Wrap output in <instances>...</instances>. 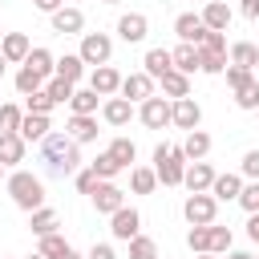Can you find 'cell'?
<instances>
[{
    "instance_id": "6da1fadb",
    "label": "cell",
    "mask_w": 259,
    "mask_h": 259,
    "mask_svg": "<svg viewBox=\"0 0 259 259\" xmlns=\"http://www.w3.org/2000/svg\"><path fill=\"white\" fill-rule=\"evenodd\" d=\"M36 146H40V166L49 178H69L81 170V146L69 134H45Z\"/></svg>"
},
{
    "instance_id": "7a4b0ae2",
    "label": "cell",
    "mask_w": 259,
    "mask_h": 259,
    "mask_svg": "<svg viewBox=\"0 0 259 259\" xmlns=\"http://www.w3.org/2000/svg\"><path fill=\"white\" fill-rule=\"evenodd\" d=\"M8 198L20 206V210H36V206H45V182H40V174H28V170H12L8 174Z\"/></svg>"
},
{
    "instance_id": "3957f363",
    "label": "cell",
    "mask_w": 259,
    "mask_h": 259,
    "mask_svg": "<svg viewBox=\"0 0 259 259\" xmlns=\"http://www.w3.org/2000/svg\"><path fill=\"white\" fill-rule=\"evenodd\" d=\"M182 170H186L182 146L158 142V146H154V174H158V182H162V186H182Z\"/></svg>"
},
{
    "instance_id": "277c9868",
    "label": "cell",
    "mask_w": 259,
    "mask_h": 259,
    "mask_svg": "<svg viewBox=\"0 0 259 259\" xmlns=\"http://www.w3.org/2000/svg\"><path fill=\"white\" fill-rule=\"evenodd\" d=\"M77 57L85 61V65H109V57H113V36L109 32H81V49H77Z\"/></svg>"
},
{
    "instance_id": "5b68a950",
    "label": "cell",
    "mask_w": 259,
    "mask_h": 259,
    "mask_svg": "<svg viewBox=\"0 0 259 259\" xmlns=\"http://www.w3.org/2000/svg\"><path fill=\"white\" fill-rule=\"evenodd\" d=\"M182 214H186V223H190V227H206V223H214L219 202H214V194H210V190H198V194H190V198L182 202Z\"/></svg>"
},
{
    "instance_id": "8992f818",
    "label": "cell",
    "mask_w": 259,
    "mask_h": 259,
    "mask_svg": "<svg viewBox=\"0 0 259 259\" xmlns=\"http://www.w3.org/2000/svg\"><path fill=\"white\" fill-rule=\"evenodd\" d=\"M138 121L146 125V130H162V125H170V97H146L142 105H138Z\"/></svg>"
},
{
    "instance_id": "52a82bcc",
    "label": "cell",
    "mask_w": 259,
    "mask_h": 259,
    "mask_svg": "<svg viewBox=\"0 0 259 259\" xmlns=\"http://www.w3.org/2000/svg\"><path fill=\"white\" fill-rule=\"evenodd\" d=\"M93 206H97V214H113L117 206H125V190L113 182V178H101L97 186H93Z\"/></svg>"
},
{
    "instance_id": "ba28073f",
    "label": "cell",
    "mask_w": 259,
    "mask_h": 259,
    "mask_svg": "<svg viewBox=\"0 0 259 259\" xmlns=\"http://www.w3.org/2000/svg\"><path fill=\"white\" fill-rule=\"evenodd\" d=\"M49 24H53V32H57V36H81V28H85V12H81V8L61 4L57 12H49Z\"/></svg>"
},
{
    "instance_id": "9c48e42d",
    "label": "cell",
    "mask_w": 259,
    "mask_h": 259,
    "mask_svg": "<svg viewBox=\"0 0 259 259\" xmlns=\"http://www.w3.org/2000/svg\"><path fill=\"white\" fill-rule=\"evenodd\" d=\"M198 121H202V105H198L194 97H174V101H170V125H178V130H198Z\"/></svg>"
},
{
    "instance_id": "30bf717a",
    "label": "cell",
    "mask_w": 259,
    "mask_h": 259,
    "mask_svg": "<svg viewBox=\"0 0 259 259\" xmlns=\"http://www.w3.org/2000/svg\"><path fill=\"white\" fill-rule=\"evenodd\" d=\"M109 231H113V239L130 243V239L142 231V214H138L134 206H117V210L109 214Z\"/></svg>"
},
{
    "instance_id": "8fae6325",
    "label": "cell",
    "mask_w": 259,
    "mask_h": 259,
    "mask_svg": "<svg viewBox=\"0 0 259 259\" xmlns=\"http://www.w3.org/2000/svg\"><path fill=\"white\" fill-rule=\"evenodd\" d=\"M210 182H214V166H210L206 158H198V162H186V170H182V186H186L190 194H198V190H210Z\"/></svg>"
},
{
    "instance_id": "7c38bea8",
    "label": "cell",
    "mask_w": 259,
    "mask_h": 259,
    "mask_svg": "<svg viewBox=\"0 0 259 259\" xmlns=\"http://www.w3.org/2000/svg\"><path fill=\"white\" fill-rule=\"evenodd\" d=\"M89 89H93L97 97H113V93L121 89V73H117L113 65H97V69L89 73Z\"/></svg>"
},
{
    "instance_id": "4fadbf2b",
    "label": "cell",
    "mask_w": 259,
    "mask_h": 259,
    "mask_svg": "<svg viewBox=\"0 0 259 259\" xmlns=\"http://www.w3.org/2000/svg\"><path fill=\"white\" fill-rule=\"evenodd\" d=\"M125 101H146V97H154V77L150 73H130V77H121V89H117Z\"/></svg>"
},
{
    "instance_id": "5bb4252c",
    "label": "cell",
    "mask_w": 259,
    "mask_h": 259,
    "mask_svg": "<svg viewBox=\"0 0 259 259\" xmlns=\"http://www.w3.org/2000/svg\"><path fill=\"white\" fill-rule=\"evenodd\" d=\"M146 32H150V20H146L142 12H125V16L117 20V36H121L125 45H142Z\"/></svg>"
},
{
    "instance_id": "9a60e30c",
    "label": "cell",
    "mask_w": 259,
    "mask_h": 259,
    "mask_svg": "<svg viewBox=\"0 0 259 259\" xmlns=\"http://www.w3.org/2000/svg\"><path fill=\"white\" fill-rule=\"evenodd\" d=\"M134 113H138V109H134V101H125V97H117V93L101 101V117H105L109 125H130V117H134Z\"/></svg>"
},
{
    "instance_id": "2e32d148",
    "label": "cell",
    "mask_w": 259,
    "mask_h": 259,
    "mask_svg": "<svg viewBox=\"0 0 259 259\" xmlns=\"http://www.w3.org/2000/svg\"><path fill=\"white\" fill-rule=\"evenodd\" d=\"M65 134H69L77 146L97 142V117H93V113H73V117H69V125H65Z\"/></svg>"
},
{
    "instance_id": "e0dca14e",
    "label": "cell",
    "mask_w": 259,
    "mask_h": 259,
    "mask_svg": "<svg viewBox=\"0 0 259 259\" xmlns=\"http://www.w3.org/2000/svg\"><path fill=\"white\" fill-rule=\"evenodd\" d=\"M174 32H178V40L198 45V40L206 36V24H202V16H198V12H182V16L174 20Z\"/></svg>"
},
{
    "instance_id": "ac0fdd59",
    "label": "cell",
    "mask_w": 259,
    "mask_h": 259,
    "mask_svg": "<svg viewBox=\"0 0 259 259\" xmlns=\"http://www.w3.org/2000/svg\"><path fill=\"white\" fill-rule=\"evenodd\" d=\"M28 49H32V45H28V36H24V32H4V36H0V53H4V61H8V65H24Z\"/></svg>"
},
{
    "instance_id": "d6986e66",
    "label": "cell",
    "mask_w": 259,
    "mask_h": 259,
    "mask_svg": "<svg viewBox=\"0 0 259 259\" xmlns=\"http://www.w3.org/2000/svg\"><path fill=\"white\" fill-rule=\"evenodd\" d=\"M239 190H243V174H214V182H210L214 202H235Z\"/></svg>"
},
{
    "instance_id": "ffe728a7",
    "label": "cell",
    "mask_w": 259,
    "mask_h": 259,
    "mask_svg": "<svg viewBox=\"0 0 259 259\" xmlns=\"http://www.w3.org/2000/svg\"><path fill=\"white\" fill-rule=\"evenodd\" d=\"M24 150H28V142L12 130V134H0V166H16V162H24Z\"/></svg>"
},
{
    "instance_id": "44dd1931",
    "label": "cell",
    "mask_w": 259,
    "mask_h": 259,
    "mask_svg": "<svg viewBox=\"0 0 259 259\" xmlns=\"http://www.w3.org/2000/svg\"><path fill=\"white\" fill-rule=\"evenodd\" d=\"M16 134H20L24 142H40L45 134H53V125H49V113H24Z\"/></svg>"
},
{
    "instance_id": "7402d4cb",
    "label": "cell",
    "mask_w": 259,
    "mask_h": 259,
    "mask_svg": "<svg viewBox=\"0 0 259 259\" xmlns=\"http://www.w3.org/2000/svg\"><path fill=\"white\" fill-rule=\"evenodd\" d=\"M182 154H186V162L206 158V154H210V134H206V130H186V138H182Z\"/></svg>"
},
{
    "instance_id": "603a6c76",
    "label": "cell",
    "mask_w": 259,
    "mask_h": 259,
    "mask_svg": "<svg viewBox=\"0 0 259 259\" xmlns=\"http://www.w3.org/2000/svg\"><path fill=\"white\" fill-rule=\"evenodd\" d=\"M36 251H40L45 259H81V255H77V247H69L57 231H53V235H40V247H36Z\"/></svg>"
},
{
    "instance_id": "cb8c5ba5",
    "label": "cell",
    "mask_w": 259,
    "mask_h": 259,
    "mask_svg": "<svg viewBox=\"0 0 259 259\" xmlns=\"http://www.w3.org/2000/svg\"><path fill=\"white\" fill-rule=\"evenodd\" d=\"M158 85H162V93L174 101V97H190V77L186 73H178V69H166L162 77H158Z\"/></svg>"
},
{
    "instance_id": "d4e9b609",
    "label": "cell",
    "mask_w": 259,
    "mask_h": 259,
    "mask_svg": "<svg viewBox=\"0 0 259 259\" xmlns=\"http://www.w3.org/2000/svg\"><path fill=\"white\" fill-rule=\"evenodd\" d=\"M198 16H202V24H206V28H214V32H227V24H231V8H227L223 0H210Z\"/></svg>"
},
{
    "instance_id": "484cf974",
    "label": "cell",
    "mask_w": 259,
    "mask_h": 259,
    "mask_svg": "<svg viewBox=\"0 0 259 259\" xmlns=\"http://www.w3.org/2000/svg\"><path fill=\"white\" fill-rule=\"evenodd\" d=\"M53 77H65V81H81L85 77V61L77 57V53H65V57H57V65H53Z\"/></svg>"
},
{
    "instance_id": "4316f807",
    "label": "cell",
    "mask_w": 259,
    "mask_h": 259,
    "mask_svg": "<svg viewBox=\"0 0 259 259\" xmlns=\"http://www.w3.org/2000/svg\"><path fill=\"white\" fill-rule=\"evenodd\" d=\"M142 65H146L142 73H150V77L158 81V77H162L166 69H174V57H170V49H150V53L142 57Z\"/></svg>"
},
{
    "instance_id": "83f0119b",
    "label": "cell",
    "mask_w": 259,
    "mask_h": 259,
    "mask_svg": "<svg viewBox=\"0 0 259 259\" xmlns=\"http://www.w3.org/2000/svg\"><path fill=\"white\" fill-rule=\"evenodd\" d=\"M105 154H109V158H113V162H117V166H121V170H130V166H134V162H138V146H134V142H130V138H113V142H109V150H105Z\"/></svg>"
},
{
    "instance_id": "f1b7e54d",
    "label": "cell",
    "mask_w": 259,
    "mask_h": 259,
    "mask_svg": "<svg viewBox=\"0 0 259 259\" xmlns=\"http://www.w3.org/2000/svg\"><path fill=\"white\" fill-rule=\"evenodd\" d=\"M154 186H158L154 166H130V190L134 194H154Z\"/></svg>"
},
{
    "instance_id": "f546056e",
    "label": "cell",
    "mask_w": 259,
    "mask_h": 259,
    "mask_svg": "<svg viewBox=\"0 0 259 259\" xmlns=\"http://www.w3.org/2000/svg\"><path fill=\"white\" fill-rule=\"evenodd\" d=\"M57 223H61V219H57V210H53V206H36V210L28 214V227H32V235H36V239H40V235H53V231H57Z\"/></svg>"
},
{
    "instance_id": "4dcf8cb0",
    "label": "cell",
    "mask_w": 259,
    "mask_h": 259,
    "mask_svg": "<svg viewBox=\"0 0 259 259\" xmlns=\"http://www.w3.org/2000/svg\"><path fill=\"white\" fill-rule=\"evenodd\" d=\"M231 65L255 73V65H259V45H251V40H235V45H231Z\"/></svg>"
},
{
    "instance_id": "1f68e13d",
    "label": "cell",
    "mask_w": 259,
    "mask_h": 259,
    "mask_svg": "<svg viewBox=\"0 0 259 259\" xmlns=\"http://www.w3.org/2000/svg\"><path fill=\"white\" fill-rule=\"evenodd\" d=\"M170 57H174V69H178V73H186V77L198 69V45H186V40H182Z\"/></svg>"
},
{
    "instance_id": "d6a6232c",
    "label": "cell",
    "mask_w": 259,
    "mask_h": 259,
    "mask_svg": "<svg viewBox=\"0 0 259 259\" xmlns=\"http://www.w3.org/2000/svg\"><path fill=\"white\" fill-rule=\"evenodd\" d=\"M45 81H49V77H40L36 69H28V65H20V73H16V93H20V97H28V93H36V89H45Z\"/></svg>"
},
{
    "instance_id": "836d02e7",
    "label": "cell",
    "mask_w": 259,
    "mask_h": 259,
    "mask_svg": "<svg viewBox=\"0 0 259 259\" xmlns=\"http://www.w3.org/2000/svg\"><path fill=\"white\" fill-rule=\"evenodd\" d=\"M24 65H28V69H36L40 77H53V65H57V57H53L49 49H28Z\"/></svg>"
},
{
    "instance_id": "e575fe53",
    "label": "cell",
    "mask_w": 259,
    "mask_h": 259,
    "mask_svg": "<svg viewBox=\"0 0 259 259\" xmlns=\"http://www.w3.org/2000/svg\"><path fill=\"white\" fill-rule=\"evenodd\" d=\"M97 101H101V97H97V93L85 85V89H73V97H69V109H73V113H97Z\"/></svg>"
},
{
    "instance_id": "d590c367",
    "label": "cell",
    "mask_w": 259,
    "mask_h": 259,
    "mask_svg": "<svg viewBox=\"0 0 259 259\" xmlns=\"http://www.w3.org/2000/svg\"><path fill=\"white\" fill-rule=\"evenodd\" d=\"M73 89H77V85H73V81H65V77H49V81H45V93H49L57 105H69Z\"/></svg>"
},
{
    "instance_id": "8d00e7d4",
    "label": "cell",
    "mask_w": 259,
    "mask_h": 259,
    "mask_svg": "<svg viewBox=\"0 0 259 259\" xmlns=\"http://www.w3.org/2000/svg\"><path fill=\"white\" fill-rule=\"evenodd\" d=\"M130 259H158V243L138 231V235L130 239Z\"/></svg>"
},
{
    "instance_id": "74e56055",
    "label": "cell",
    "mask_w": 259,
    "mask_h": 259,
    "mask_svg": "<svg viewBox=\"0 0 259 259\" xmlns=\"http://www.w3.org/2000/svg\"><path fill=\"white\" fill-rule=\"evenodd\" d=\"M235 105H239V109H255V105H259V77H251L247 85L235 89Z\"/></svg>"
},
{
    "instance_id": "f35d334b",
    "label": "cell",
    "mask_w": 259,
    "mask_h": 259,
    "mask_svg": "<svg viewBox=\"0 0 259 259\" xmlns=\"http://www.w3.org/2000/svg\"><path fill=\"white\" fill-rule=\"evenodd\" d=\"M235 202H239V206H243V210H247V214H255V210H259V178H247V182H243V190H239V198H235Z\"/></svg>"
},
{
    "instance_id": "ab89813d",
    "label": "cell",
    "mask_w": 259,
    "mask_h": 259,
    "mask_svg": "<svg viewBox=\"0 0 259 259\" xmlns=\"http://www.w3.org/2000/svg\"><path fill=\"white\" fill-rule=\"evenodd\" d=\"M198 69L210 73V77H219V73L227 69V53H206V49H198Z\"/></svg>"
},
{
    "instance_id": "60d3db41",
    "label": "cell",
    "mask_w": 259,
    "mask_h": 259,
    "mask_svg": "<svg viewBox=\"0 0 259 259\" xmlns=\"http://www.w3.org/2000/svg\"><path fill=\"white\" fill-rule=\"evenodd\" d=\"M53 109H57V101H53L45 89H36V93L24 97V113H53Z\"/></svg>"
},
{
    "instance_id": "b9f144b4",
    "label": "cell",
    "mask_w": 259,
    "mask_h": 259,
    "mask_svg": "<svg viewBox=\"0 0 259 259\" xmlns=\"http://www.w3.org/2000/svg\"><path fill=\"white\" fill-rule=\"evenodd\" d=\"M186 247H190L194 255L210 251V223H206V227H190V231H186Z\"/></svg>"
},
{
    "instance_id": "7bdbcfd3",
    "label": "cell",
    "mask_w": 259,
    "mask_h": 259,
    "mask_svg": "<svg viewBox=\"0 0 259 259\" xmlns=\"http://www.w3.org/2000/svg\"><path fill=\"white\" fill-rule=\"evenodd\" d=\"M20 117H24V109H20V105H8V101H0V134H12V130H20Z\"/></svg>"
},
{
    "instance_id": "ee69618b",
    "label": "cell",
    "mask_w": 259,
    "mask_h": 259,
    "mask_svg": "<svg viewBox=\"0 0 259 259\" xmlns=\"http://www.w3.org/2000/svg\"><path fill=\"white\" fill-rule=\"evenodd\" d=\"M231 251V227L210 223V255H227Z\"/></svg>"
},
{
    "instance_id": "f6af8a7d",
    "label": "cell",
    "mask_w": 259,
    "mask_h": 259,
    "mask_svg": "<svg viewBox=\"0 0 259 259\" xmlns=\"http://www.w3.org/2000/svg\"><path fill=\"white\" fill-rule=\"evenodd\" d=\"M89 170H93L97 178H117V174H121V166H117V162H113L109 154H97V158L89 162Z\"/></svg>"
},
{
    "instance_id": "bcb514c9",
    "label": "cell",
    "mask_w": 259,
    "mask_h": 259,
    "mask_svg": "<svg viewBox=\"0 0 259 259\" xmlns=\"http://www.w3.org/2000/svg\"><path fill=\"white\" fill-rule=\"evenodd\" d=\"M198 49H206V53H227V36L214 32V28H206V36L198 40Z\"/></svg>"
},
{
    "instance_id": "7dc6e473",
    "label": "cell",
    "mask_w": 259,
    "mask_h": 259,
    "mask_svg": "<svg viewBox=\"0 0 259 259\" xmlns=\"http://www.w3.org/2000/svg\"><path fill=\"white\" fill-rule=\"evenodd\" d=\"M223 73H227V85H231V89H239V85H247V81L255 77L251 69H239V65H227Z\"/></svg>"
},
{
    "instance_id": "c3c4849f",
    "label": "cell",
    "mask_w": 259,
    "mask_h": 259,
    "mask_svg": "<svg viewBox=\"0 0 259 259\" xmlns=\"http://www.w3.org/2000/svg\"><path fill=\"white\" fill-rule=\"evenodd\" d=\"M73 182H77V190H81V194H93V186H97L101 178H97V174L85 166V170H77V174H73Z\"/></svg>"
},
{
    "instance_id": "681fc988",
    "label": "cell",
    "mask_w": 259,
    "mask_h": 259,
    "mask_svg": "<svg viewBox=\"0 0 259 259\" xmlns=\"http://www.w3.org/2000/svg\"><path fill=\"white\" fill-rule=\"evenodd\" d=\"M239 174H243V178H259V150H247V154H243Z\"/></svg>"
},
{
    "instance_id": "f907efd6",
    "label": "cell",
    "mask_w": 259,
    "mask_h": 259,
    "mask_svg": "<svg viewBox=\"0 0 259 259\" xmlns=\"http://www.w3.org/2000/svg\"><path fill=\"white\" fill-rule=\"evenodd\" d=\"M89 259H117V255H113L109 243H93V247H89Z\"/></svg>"
},
{
    "instance_id": "816d5d0a",
    "label": "cell",
    "mask_w": 259,
    "mask_h": 259,
    "mask_svg": "<svg viewBox=\"0 0 259 259\" xmlns=\"http://www.w3.org/2000/svg\"><path fill=\"white\" fill-rule=\"evenodd\" d=\"M239 12L247 20H259V0H239Z\"/></svg>"
},
{
    "instance_id": "f5cc1de1",
    "label": "cell",
    "mask_w": 259,
    "mask_h": 259,
    "mask_svg": "<svg viewBox=\"0 0 259 259\" xmlns=\"http://www.w3.org/2000/svg\"><path fill=\"white\" fill-rule=\"evenodd\" d=\"M247 239H251V243H259V210L247 219Z\"/></svg>"
},
{
    "instance_id": "db71d44e",
    "label": "cell",
    "mask_w": 259,
    "mask_h": 259,
    "mask_svg": "<svg viewBox=\"0 0 259 259\" xmlns=\"http://www.w3.org/2000/svg\"><path fill=\"white\" fill-rule=\"evenodd\" d=\"M65 0H32V8H40V12H57Z\"/></svg>"
},
{
    "instance_id": "11a10c76",
    "label": "cell",
    "mask_w": 259,
    "mask_h": 259,
    "mask_svg": "<svg viewBox=\"0 0 259 259\" xmlns=\"http://www.w3.org/2000/svg\"><path fill=\"white\" fill-rule=\"evenodd\" d=\"M227 259H255L251 251H227Z\"/></svg>"
},
{
    "instance_id": "9f6ffc18",
    "label": "cell",
    "mask_w": 259,
    "mask_h": 259,
    "mask_svg": "<svg viewBox=\"0 0 259 259\" xmlns=\"http://www.w3.org/2000/svg\"><path fill=\"white\" fill-rule=\"evenodd\" d=\"M4 69H8V61H4V53H0V77H4Z\"/></svg>"
},
{
    "instance_id": "6f0895ef",
    "label": "cell",
    "mask_w": 259,
    "mask_h": 259,
    "mask_svg": "<svg viewBox=\"0 0 259 259\" xmlns=\"http://www.w3.org/2000/svg\"><path fill=\"white\" fill-rule=\"evenodd\" d=\"M198 259H214V255H210V251H202V255H198Z\"/></svg>"
},
{
    "instance_id": "680465c9",
    "label": "cell",
    "mask_w": 259,
    "mask_h": 259,
    "mask_svg": "<svg viewBox=\"0 0 259 259\" xmlns=\"http://www.w3.org/2000/svg\"><path fill=\"white\" fill-rule=\"evenodd\" d=\"M28 259H45V255H40V251H36V255H28Z\"/></svg>"
},
{
    "instance_id": "91938a15",
    "label": "cell",
    "mask_w": 259,
    "mask_h": 259,
    "mask_svg": "<svg viewBox=\"0 0 259 259\" xmlns=\"http://www.w3.org/2000/svg\"><path fill=\"white\" fill-rule=\"evenodd\" d=\"M101 4H117V0H101Z\"/></svg>"
},
{
    "instance_id": "94428289",
    "label": "cell",
    "mask_w": 259,
    "mask_h": 259,
    "mask_svg": "<svg viewBox=\"0 0 259 259\" xmlns=\"http://www.w3.org/2000/svg\"><path fill=\"white\" fill-rule=\"evenodd\" d=\"M0 178H4V166H0Z\"/></svg>"
},
{
    "instance_id": "6125c7cd",
    "label": "cell",
    "mask_w": 259,
    "mask_h": 259,
    "mask_svg": "<svg viewBox=\"0 0 259 259\" xmlns=\"http://www.w3.org/2000/svg\"><path fill=\"white\" fill-rule=\"evenodd\" d=\"M255 113H259V105H255Z\"/></svg>"
},
{
    "instance_id": "be15d7a7",
    "label": "cell",
    "mask_w": 259,
    "mask_h": 259,
    "mask_svg": "<svg viewBox=\"0 0 259 259\" xmlns=\"http://www.w3.org/2000/svg\"><path fill=\"white\" fill-rule=\"evenodd\" d=\"M0 4H4V0H0Z\"/></svg>"
},
{
    "instance_id": "e7e4bbea",
    "label": "cell",
    "mask_w": 259,
    "mask_h": 259,
    "mask_svg": "<svg viewBox=\"0 0 259 259\" xmlns=\"http://www.w3.org/2000/svg\"><path fill=\"white\" fill-rule=\"evenodd\" d=\"M0 36H4V32H0Z\"/></svg>"
},
{
    "instance_id": "03108f58",
    "label": "cell",
    "mask_w": 259,
    "mask_h": 259,
    "mask_svg": "<svg viewBox=\"0 0 259 259\" xmlns=\"http://www.w3.org/2000/svg\"><path fill=\"white\" fill-rule=\"evenodd\" d=\"M255 259H259V255H255Z\"/></svg>"
}]
</instances>
